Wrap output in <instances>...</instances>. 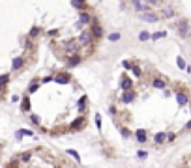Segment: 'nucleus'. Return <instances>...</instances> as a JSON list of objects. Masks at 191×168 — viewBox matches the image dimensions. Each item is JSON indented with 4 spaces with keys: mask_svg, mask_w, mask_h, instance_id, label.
I'll use <instances>...</instances> for the list:
<instances>
[{
    "mask_svg": "<svg viewBox=\"0 0 191 168\" xmlns=\"http://www.w3.org/2000/svg\"><path fill=\"white\" fill-rule=\"evenodd\" d=\"M101 41V19L88 2H0V103L19 101L45 67L88 62Z\"/></svg>",
    "mask_w": 191,
    "mask_h": 168,
    "instance_id": "nucleus-1",
    "label": "nucleus"
},
{
    "mask_svg": "<svg viewBox=\"0 0 191 168\" xmlns=\"http://www.w3.org/2000/svg\"><path fill=\"white\" fill-rule=\"evenodd\" d=\"M109 114L124 138L165 146L191 131V94L144 60L124 58L111 77Z\"/></svg>",
    "mask_w": 191,
    "mask_h": 168,
    "instance_id": "nucleus-2",
    "label": "nucleus"
},
{
    "mask_svg": "<svg viewBox=\"0 0 191 168\" xmlns=\"http://www.w3.org/2000/svg\"><path fill=\"white\" fill-rule=\"evenodd\" d=\"M23 118L45 137H67L82 131L90 118V97L71 69L45 67L19 95Z\"/></svg>",
    "mask_w": 191,
    "mask_h": 168,
    "instance_id": "nucleus-3",
    "label": "nucleus"
},
{
    "mask_svg": "<svg viewBox=\"0 0 191 168\" xmlns=\"http://www.w3.org/2000/svg\"><path fill=\"white\" fill-rule=\"evenodd\" d=\"M2 168H81V165L56 148L38 144L13 153Z\"/></svg>",
    "mask_w": 191,
    "mask_h": 168,
    "instance_id": "nucleus-4",
    "label": "nucleus"
},
{
    "mask_svg": "<svg viewBox=\"0 0 191 168\" xmlns=\"http://www.w3.org/2000/svg\"><path fill=\"white\" fill-rule=\"evenodd\" d=\"M178 67H182V69H186V62L182 58H178Z\"/></svg>",
    "mask_w": 191,
    "mask_h": 168,
    "instance_id": "nucleus-5",
    "label": "nucleus"
}]
</instances>
